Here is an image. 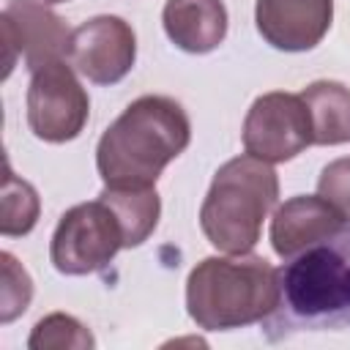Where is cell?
<instances>
[{"instance_id":"8fae6325","label":"cell","mask_w":350,"mask_h":350,"mask_svg":"<svg viewBox=\"0 0 350 350\" xmlns=\"http://www.w3.org/2000/svg\"><path fill=\"white\" fill-rule=\"evenodd\" d=\"M345 227V216L320 194L290 197L271 219V246L279 257L290 260L309 246L336 235Z\"/></svg>"},{"instance_id":"8992f818","label":"cell","mask_w":350,"mask_h":350,"mask_svg":"<svg viewBox=\"0 0 350 350\" xmlns=\"http://www.w3.org/2000/svg\"><path fill=\"white\" fill-rule=\"evenodd\" d=\"M90 115V98L63 60L33 71L27 85V126L44 142L79 137Z\"/></svg>"},{"instance_id":"52a82bcc","label":"cell","mask_w":350,"mask_h":350,"mask_svg":"<svg viewBox=\"0 0 350 350\" xmlns=\"http://www.w3.org/2000/svg\"><path fill=\"white\" fill-rule=\"evenodd\" d=\"M241 137L246 153L268 164L295 159L314 142L306 101L301 98V93L295 96L284 90H273L254 98L246 112Z\"/></svg>"},{"instance_id":"9a60e30c","label":"cell","mask_w":350,"mask_h":350,"mask_svg":"<svg viewBox=\"0 0 350 350\" xmlns=\"http://www.w3.org/2000/svg\"><path fill=\"white\" fill-rule=\"evenodd\" d=\"M38 194L36 189L16 178L11 172V164L5 161V175H3V219H0V232L3 235H27L36 221H38Z\"/></svg>"},{"instance_id":"ba28073f","label":"cell","mask_w":350,"mask_h":350,"mask_svg":"<svg viewBox=\"0 0 350 350\" xmlns=\"http://www.w3.org/2000/svg\"><path fill=\"white\" fill-rule=\"evenodd\" d=\"M68 63L96 85L120 82L137 60V36L120 16H93L68 36Z\"/></svg>"},{"instance_id":"ac0fdd59","label":"cell","mask_w":350,"mask_h":350,"mask_svg":"<svg viewBox=\"0 0 350 350\" xmlns=\"http://www.w3.org/2000/svg\"><path fill=\"white\" fill-rule=\"evenodd\" d=\"M317 191L323 200H328L345 216V221L350 219V156L336 159V161L323 167L320 180H317Z\"/></svg>"},{"instance_id":"277c9868","label":"cell","mask_w":350,"mask_h":350,"mask_svg":"<svg viewBox=\"0 0 350 350\" xmlns=\"http://www.w3.org/2000/svg\"><path fill=\"white\" fill-rule=\"evenodd\" d=\"M279 197L273 167L252 153L224 161L200 208V227L211 246L224 254H243L260 241L262 221Z\"/></svg>"},{"instance_id":"e0dca14e","label":"cell","mask_w":350,"mask_h":350,"mask_svg":"<svg viewBox=\"0 0 350 350\" xmlns=\"http://www.w3.org/2000/svg\"><path fill=\"white\" fill-rule=\"evenodd\" d=\"M0 262H3L0 323H11V320H16L27 309V304L33 298V282H30V273L16 262V257L11 252H3Z\"/></svg>"},{"instance_id":"3957f363","label":"cell","mask_w":350,"mask_h":350,"mask_svg":"<svg viewBox=\"0 0 350 350\" xmlns=\"http://www.w3.org/2000/svg\"><path fill=\"white\" fill-rule=\"evenodd\" d=\"M279 304V271L257 254L205 257L186 279L189 317L205 331L262 323Z\"/></svg>"},{"instance_id":"30bf717a","label":"cell","mask_w":350,"mask_h":350,"mask_svg":"<svg viewBox=\"0 0 350 350\" xmlns=\"http://www.w3.org/2000/svg\"><path fill=\"white\" fill-rule=\"evenodd\" d=\"M334 19V0H257L260 36L282 52H306L323 41Z\"/></svg>"},{"instance_id":"5bb4252c","label":"cell","mask_w":350,"mask_h":350,"mask_svg":"<svg viewBox=\"0 0 350 350\" xmlns=\"http://www.w3.org/2000/svg\"><path fill=\"white\" fill-rule=\"evenodd\" d=\"M101 197L115 208V213L120 216V224L126 230V249L139 246L150 238V232L159 224V213H161V202L156 189H112L107 186L101 191Z\"/></svg>"},{"instance_id":"5b68a950","label":"cell","mask_w":350,"mask_h":350,"mask_svg":"<svg viewBox=\"0 0 350 350\" xmlns=\"http://www.w3.org/2000/svg\"><path fill=\"white\" fill-rule=\"evenodd\" d=\"M126 249V230L115 208L98 194L93 202L68 208L49 243L52 265L66 276H88L101 271Z\"/></svg>"},{"instance_id":"4fadbf2b","label":"cell","mask_w":350,"mask_h":350,"mask_svg":"<svg viewBox=\"0 0 350 350\" xmlns=\"http://www.w3.org/2000/svg\"><path fill=\"white\" fill-rule=\"evenodd\" d=\"M301 98L312 118L314 145H342L350 139V90L345 85L320 79L304 88Z\"/></svg>"},{"instance_id":"7a4b0ae2","label":"cell","mask_w":350,"mask_h":350,"mask_svg":"<svg viewBox=\"0 0 350 350\" xmlns=\"http://www.w3.org/2000/svg\"><path fill=\"white\" fill-rule=\"evenodd\" d=\"M191 139L186 109L170 96H142L101 134L96 167L104 186L150 189Z\"/></svg>"},{"instance_id":"d6986e66","label":"cell","mask_w":350,"mask_h":350,"mask_svg":"<svg viewBox=\"0 0 350 350\" xmlns=\"http://www.w3.org/2000/svg\"><path fill=\"white\" fill-rule=\"evenodd\" d=\"M44 3H68V0H44Z\"/></svg>"},{"instance_id":"9c48e42d","label":"cell","mask_w":350,"mask_h":350,"mask_svg":"<svg viewBox=\"0 0 350 350\" xmlns=\"http://www.w3.org/2000/svg\"><path fill=\"white\" fill-rule=\"evenodd\" d=\"M68 30L57 14L38 0H5L3 8V44H5V77L14 68L16 55L30 71L60 60L68 46Z\"/></svg>"},{"instance_id":"2e32d148","label":"cell","mask_w":350,"mask_h":350,"mask_svg":"<svg viewBox=\"0 0 350 350\" xmlns=\"http://www.w3.org/2000/svg\"><path fill=\"white\" fill-rule=\"evenodd\" d=\"M93 345V334L77 317L63 312L41 317L27 339L30 350H88Z\"/></svg>"},{"instance_id":"7c38bea8","label":"cell","mask_w":350,"mask_h":350,"mask_svg":"<svg viewBox=\"0 0 350 350\" xmlns=\"http://www.w3.org/2000/svg\"><path fill=\"white\" fill-rule=\"evenodd\" d=\"M161 22L170 41L191 55L213 52L227 36V8L221 0H167Z\"/></svg>"},{"instance_id":"6da1fadb","label":"cell","mask_w":350,"mask_h":350,"mask_svg":"<svg viewBox=\"0 0 350 350\" xmlns=\"http://www.w3.org/2000/svg\"><path fill=\"white\" fill-rule=\"evenodd\" d=\"M262 323L271 339L336 331L350 323V227L279 268V304Z\"/></svg>"}]
</instances>
